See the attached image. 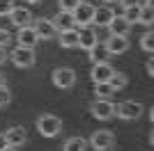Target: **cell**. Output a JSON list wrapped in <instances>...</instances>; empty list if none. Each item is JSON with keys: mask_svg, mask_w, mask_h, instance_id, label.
Masks as SVG:
<instances>
[{"mask_svg": "<svg viewBox=\"0 0 154 151\" xmlns=\"http://www.w3.org/2000/svg\"><path fill=\"white\" fill-rule=\"evenodd\" d=\"M143 112H145V108H143V103H138V101H122V103L115 105V117H120V119H124V121L140 119Z\"/></svg>", "mask_w": 154, "mask_h": 151, "instance_id": "6da1fadb", "label": "cell"}, {"mask_svg": "<svg viewBox=\"0 0 154 151\" xmlns=\"http://www.w3.org/2000/svg\"><path fill=\"white\" fill-rule=\"evenodd\" d=\"M37 131L44 135V138H55L62 131V121L55 114H42L37 119Z\"/></svg>", "mask_w": 154, "mask_h": 151, "instance_id": "7a4b0ae2", "label": "cell"}, {"mask_svg": "<svg viewBox=\"0 0 154 151\" xmlns=\"http://www.w3.org/2000/svg\"><path fill=\"white\" fill-rule=\"evenodd\" d=\"M90 112H92L94 119L108 121V119L115 117V105L110 103V99H97V101H92V103H90Z\"/></svg>", "mask_w": 154, "mask_h": 151, "instance_id": "3957f363", "label": "cell"}, {"mask_svg": "<svg viewBox=\"0 0 154 151\" xmlns=\"http://www.w3.org/2000/svg\"><path fill=\"white\" fill-rule=\"evenodd\" d=\"M9 60L14 62V67L30 69L32 64H35V60H37V55H35V48H23V46H16V48L12 50Z\"/></svg>", "mask_w": 154, "mask_h": 151, "instance_id": "277c9868", "label": "cell"}, {"mask_svg": "<svg viewBox=\"0 0 154 151\" xmlns=\"http://www.w3.org/2000/svg\"><path fill=\"white\" fill-rule=\"evenodd\" d=\"M53 85L58 89H71L74 87V82H76V73H74V69H69V67H58V69L53 71Z\"/></svg>", "mask_w": 154, "mask_h": 151, "instance_id": "5b68a950", "label": "cell"}, {"mask_svg": "<svg viewBox=\"0 0 154 151\" xmlns=\"http://www.w3.org/2000/svg\"><path fill=\"white\" fill-rule=\"evenodd\" d=\"M113 144H115V135L110 131H106V128L94 131L90 138V147L94 151H108V149H113Z\"/></svg>", "mask_w": 154, "mask_h": 151, "instance_id": "8992f818", "label": "cell"}, {"mask_svg": "<svg viewBox=\"0 0 154 151\" xmlns=\"http://www.w3.org/2000/svg\"><path fill=\"white\" fill-rule=\"evenodd\" d=\"M92 14H94V7L90 2H78V7L71 12V19L74 25H81V28H90L92 23Z\"/></svg>", "mask_w": 154, "mask_h": 151, "instance_id": "52a82bcc", "label": "cell"}, {"mask_svg": "<svg viewBox=\"0 0 154 151\" xmlns=\"http://www.w3.org/2000/svg\"><path fill=\"white\" fill-rule=\"evenodd\" d=\"M39 41L37 32L32 25H26V28H19L16 32V46H23V48H35V44Z\"/></svg>", "mask_w": 154, "mask_h": 151, "instance_id": "ba28073f", "label": "cell"}, {"mask_svg": "<svg viewBox=\"0 0 154 151\" xmlns=\"http://www.w3.org/2000/svg\"><path fill=\"white\" fill-rule=\"evenodd\" d=\"M5 140H7V144H12V147H23L28 142V133L23 126H12V128L5 131Z\"/></svg>", "mask_w": 154, "mask_h": 151, "instance_id": "9c48e42d", "label": "cell"}, {"mask_svg": "<svg viewBox=\"0 0 154 151\" xmlns=\"http://www.w3.org/2000/svg\"><path fill=\"white\" fill-rule=\"evenodd\" d=\"M113 67H110L108 62H97L94 67H92V71H90V78L94 80V85L97 82H108V78L113 76Z\"/></svg>", "mask_w": 154, "mask_h": 151, "instance_id": "30bf717a", "label": "cell"}, {"mask_svg": "<svg viewBox=\"0 0 154 151\" xmlns=\"http://www.w3.org/2000/svg\"><path fill=\"white\" fill-rule=\"evenodd\" d=\"M9 21H12L14 28H26V25H30L32 14H30V9H26V7H14L12 12H9Z\"/></svg>", "mask_w": 154, "mask_h": 151, "instance_id": "8fae6325", "label": "cell"}, {"mask_svg": "<svg viewBox=\"0 0 154 151\" xmlns=\"http://www.w3.org/2000/svg\"><path fill=\"white\" fill-rule=\"evenodd\" d=\"M55 32H67V30H74V19H71V12H58L55 16L51 19Z\"/></svg>", "mask_w": 154, "mask_h": 151, "instance_id": "7c38bea8", "label": "cell"}, {"mask_svg": "<svg viewBox=\"0 0 154 151\" xmlns=\"http://www.w3.org/2000/svg\"><path fill=\"white\" fill-rule=\"evenodd\" d=\"M99 41V34H97V30H92V28H83V30H78V48L83 50H90L92 46Z\"/></svg>", "mask_w": 154, "mask_h": 151, "instance_id": "4fadbf2b", "label": "cell"}, {"mask_svg": "<svg viewBox=\"0 0 154 151\" xmlns=\"http://www.w3.org/2000/svg\"><path fill=\"white\" fill-rule=\"evenodd\" d=\"M106 48H108L110 55H122L129 50V39L127 37H115V34H110L108 41H106Z\"/></svg>", "mask_w": 154, "mask_h": 151, "instance_id": "5bb4252c", "label": "cell"}, {"mask_svg": "<svg viewBox=\"0 0 154 151\" xmlns=\"http://www.w3.org/2000/svg\"><path fill=\"white\" fill-rule=\"evenodd\" d=\"M106 28H108L110 34H115V37H129V32H131V25H129L122 16H117V14L113 16V21H110Z\"/></svg>", "mask_w": 154, "mask_h": 151, "instance_id": "9a60e30c", "label": "cell"}, {"mask_svg": "<svg viewBox=\"0 0 154 151\" xmlns=\"http://www.w3.org/2000/svg\"><path fill=\"white\" fill-rule=\"evenodd\" d=\"M115 12H113V7L110 5H101V7H94V14H92V23L97 25H108L113 21Z\"/></svg>", "mask_w": 154, "mask_h": 151, "instance_id": "2e32d148", "label": "cell"}, {"mask_svg": "<svg viewBox=\"0 0 154 151\" xmlns=\"http://www.w3.org/2000/svg\"><path fill=\"white\" fill-rule=\"evenodd\" d=\"M88 57H90L92 64H97V62H108L110 53H108V48H106V44H103V41H97V44L88 50Z\"/></svg>", "mask_w": 154, "mask_h": 151, "instance_id": "e0dca14e", "label": "cell"}, {"mask_svg": "<svg viewBox=\"0 0 154 151\" xmlns=\"http://www.w3.org/2000/svg\"><path fill=\"white\" fill-rule=\"evenodd\" d=\"M32 28H35V32H37L39 39H53L55 37V28H53V23L48 19H37Z\"/></svg>", "mask_w": 154, "mask_h": 151, "instance_id": "ac0fdd59", "label": "cell"}, {"mask_svg": "<svg viewBox=\"0 0 154 151\" xmlns=\"http://www.w3.org/2000/svg\"><path fill=\"white\" fill-rule=\"evenodd\" d=\"M60 46L62 48H76L78 46V30L74 28V30H67V32H60Z\"/></svg>", "mask_w": 154, "mask_h": 151, "instance_id": "d6986e66", "label": "cell"}, {"mask_svg": "<svg viewBox=\"0 0 154 151\" xmlns=\"http://www.w3.org/2000/svg\"><path fill=\"white\" fill-rule=\"evenodd\" d=\"M138 23L143 25H152L154 23V7H152V0H145L140 5V16H138Z\"/></svg>", "mask_w": 154, "mask_h": 151, "instance_id": "ffe728a7", "label": "cell"}, {"mask_svg": "<svg viewBox=\"0 0 154 151\" xmlns=\"http://www.w3.org/2000/svg\"><path fill=\"white\" fill-rule=\"evenodd\" d=\"M62 149H64V151H85V149H88V140L74 135V138H69L67 142H64Z\"/></svg>", "mask_w": 154, "mask_h": 151, "instance_id": "44dd1931", "label": "cell"}, {"mask_svg": "<svg viewBox=\"0 0 154 151\" xmlns=\"http://www.w3.org/2000/svg\"><path fill=\"white\" fill-rule=\"evenodd\" d=\"M127 82H129V78H127V73H122V71H113V76L108 78V85L113 87V92L127 87Z\"/></svg>", "mask_w": 154, "mask_h": 151, "instance_id": "7402d4cb", "label": "cell"}, {"mask_svg": "<svg viewBox=\"0 0 154 151\" xmlns=\"http://www.w3.org/2000/svg\"><path fill=\"white\" fill-rule=\"evenodd\" d=\"M138 16H140V5H134V7H124V14H122V19L127 21L129 25L138 23Z\"/></svg>", "mask_w": 154, "mask_h": 151, "instance_id": "603a6c76", "label": "cell"}, {"mask_svg": "<svg viewBox=\"0 0 154 151\" xmlns=\"http://www.w3.org/2000/svg\"><path fill=\"white\" fill-rule=\"evenodd\" d=\"M94 94H97V99H110L113 96V87H110L108 82H97Z\"/></svg>", "mask_w": 154, "mask_h": 151, "instance_id": "cb8c5ba5", "label": "cell"}, {"mask_svg": "<svg viewBox=\"0 0 154 151\" xmlns=\"http://www.w3.org/2000/svg\"><path fill=\"white\" fill-rule=\"evenodd\" d=\"M140 48L145 50V53H152L154 50V34L152 32H145V34L140 37Z\"/></svg>", "mask_w": 154, "mask_h": 151, "instance_id": "d4e9b609", "label": "cell"}, {"mask_svg": "<svg viewBox=\"0 0 154 151\" xmlns=\"http://www.w3.org/2000/svg\"><path fill=\"white\" fill-rule=\"evenodd\" d=\"M12 103V92H9V87H0V108H7Z\"/></svg>", "mask_w": 154, "mask_h": 151, "instance_id": "484cf974", "label": "cell"}, {"mask_svg": "<svg viewBox=\"0 0 154 151\" xmlns=\"http://www.w3.org/2000/svg\"><path fill=\"white\" fill-rule=\"evenodd\" d=\"M58 2H60V12H74L78 2H83V0H58Z\"/></svg>", "mask_w": 154, "mask_h": 151, "instance_id": "4316f807", "label": "cell"}, {"mask_svg": "<svg viewBox=\"0 0 154 151\" xmlns=\"http://www.w3.org/2000/svg\"><path fill=\"white\" fill-rule=\"evenodd\" d=\"M14 0H0V16H9V12L14 9Z\"/></svg>", "mask_w": 154, "mask_h": 151, "instance_id": "83f0119b", "label": "cell"}, {"mask_svg": "<svg viewBox=\"0 0 154 151\" xmlns=\"http://www.w3.org/2000/svg\"><path fill=\"white\" fill-rule=\"evenodd\" d=\"M9 41H12V34H9V30H5V28H0V48H5V46H9Z\"/></svg>", "mask_w": 154, "mask_h": 151, "instance_id": "f1b7e54d", "label": "cell"}, {"mask_svg": "<svg viewBox=\"0 0 154 151\" xmlns=\"http://www.w3.org/2000/svg\"><path fill=\"white\" fill-rule=\"evenodd\" d=\"M117 2H120L122 7H134V5H140L143 0H117Z\"/></svg>", "mask_w": 154, "mask_h": 151, "instance_id": "f546056e", "label": "cell"}, {"mask_svg": "<svg viewBox=\"0 0 154 151\" xmlns=\"http://www.w3.org/2000/svg\"><path fill=\"white\" fill-rule=\"evenodd\" d=\"M7 57H9V55H7V50H5V48H0V64H5Z\"/></svg>", "mask_w": 154, "mask_h": 151, "instance_id": "4dcf8cb0", "label": "cell"}, {"mask_svg": "<svg viewBox=\"0 0 154 151\" xmlns=\"http://www.w3.org/2000/svg\"><path fill=\"white\" fill-rule=\"evenodd\" d=\"M7 147V140H5V133H0V151Z\"/></svg>", "mask_w": 154, "mask_h": 151, "instance_id": "1f68e13d", "label": "cell"}, {"mask_svg": "<svg viewBox=\"0 0 154 151\" xmlns=\"http://www.w3.org/2000/svg\"><path fill=\"white\" fill-rule=\"evenodd\" d=\"M147 73H149V76H154V62H152V60L147 62Z\"/></svg>", "mask_w": 154, "mask_h": 151, "instance_id": "d6a6232c", "label": "cell"}, {"mask_svg": "<svg viewBox=\"0 0 154 151\" xmlns=\"http://www.w3.org/2000/svg\"><path fill=\"white\" fill-rule=\"evenodd\" d=\"M2 151H19V147H12V144H7Z\"/></svg>", "mask_w": 154, "mask_h": 151, "instance_id": "836d02e7", "label": "cell"}, {"mask_svg": "<svg viewBox=\"0 0 154 151\" xmlns=\"http://www.w3.org/2000/svg\"><path fill=\"white\" fill-rule=\"evenodd\" d=\"M5 85H7V82H5V76L0 73V87H5Z\"/></svg>", "mask_w": 154, "mask_h": 151, "instance_id": "e575fe53", "label": "cell"}, {"mask_svg": "<svg viewBox=\"0 0 154 151\" xmlns=\"http://www.w3.org/2000/svg\"><path fill=\"white\" fill-rule=\"evenodd\" d=\"M101 2H106V5H110V2H117V0H101Z\"/></svg>", "mask_w": 154, "mask_h": 151, "instance_id": "d590c367", "label": "cell"}, {"mask_svg": "<svg viewBox=\"0 0 154 151\" xmlns=\"http://www.w3.org/2000/svg\"><path fill=\"white\" fill-rule=\"evenodd\" d=\"M26 2H42V0H26Z\"/></svg>", "mask_w": 154, "mask_h": 151, "instance_id": "8d00e7d4", "label": "cell"}]
</instances>
